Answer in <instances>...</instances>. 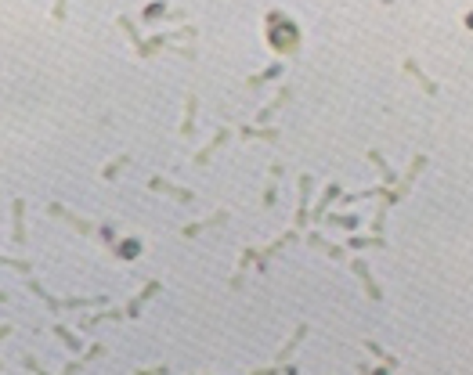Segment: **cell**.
Here are the masks:
<instances>
[{
    "instance_id": "cell-1",
    "label": "cell",
    "mask_w": 473,
    "mask_h": 375,
    "mask_svg": "<svg viewBox=\"0 0 473 375\" xmlns=\"http://www.w3.org/2000/svg\"><path fill=\"white\" fill-rule=\"evenodd\" d=\"M29 289H33V292L40 296V300H44V307H47V310H55V314H58V310H80V307H102V303H105L102 296H94V300H87V296H69V300H58V296L47 292L37 278H29Z\"/></svg>"
},
{
    "instance_id": "cell-2",
    "label": "cell",
    "mask_w": 473,
    "mask_h": 375,
    "mask_svg": "<svg viewBox=\"0 0 473 375\" xmlns=\"http://www.w3.org/2000/svg\"><path fill=\"white\" fill-rule=\"evenodd\" d=\"M195 40L199 37V29L195 26H184V29H166V33H160V37H152V40H145L137 47V58H152L155 51H160V47H166V43H173V40Z\"/></svg>"
},
{
    "instance_id": "cell-3",
    "label": "cell",
    "mask_w": 473,
    "mask_h": 375,
    "mask_svg": "<svg viewBox=\"0 0 473 375\" xmlns=\"http://www.w3.org/2000/svg\"><path fill=\"white\" fill-rule=\"evenodd\" d=\"M311 188H314V177H311V174H300V181H296L300 202H296V213H293V231H300V227L311 224Z\"/></svg>"
},
{
    "instance_id": "cell-4",
    "label": "cell",
    "mask_w": 473,
    "mask_h": 375,
    "mask_svg": "<svg viewBox=\"0 0 473 375\" xmlns=\"http://www.w3.org/2000/svg\"><path fill=\"white\" fill-rule=\"evenodd\" d=\"M296 239H300V231H282V234H278V239H275L271 245L257 249V260H253V263H257V271H260V274H267V263H271V260H275V256H278L286 245H293Z\"/></svg>"
},
{
    "instance_id": "cell-5",
    "label": "cell",
    "mask_w": 473,
    "mask_h": 375,
    "mask_svg": "<svg viewBox=\"0 0 473 375\" xmlns=\"http://www.w3.org/2000/svg\"><path fill=\"white\" fill-rule=\"evenodd\" d=\"M148 192H160V195H170V199H177L181 206H188V202H195V192H192V188L170 184L166 177H152V181H148Z\"/></svg>"
},
{
    "instance_id": "cell-6",
    "label": "cell",
    "mask_w": 473,
    "mask_h": 375,
    "mask_svg": "<svg viewBox=\"0 0 473 375\" xmlns=\"http://www.w3.org/2000/svg\"><path fill=\"white\" fill-rule=\"evenodd\" d=\"M47 213H51V216H58V221H66L73 231H80V234H87V239H90V234H98V227H94L90 221H84V216H76L73 210H66V206H58V202H51V206H47Z\"/></svg>"
},
{
    "instance_id": "cell-7",
    "label": "cell",
    "mask_w": 473,
    "mask_h": 375,
    "mask_svg": "<svg viewBox=\"0 0 473 375\" xmlns=\"http://www.w3.org/2000/svg\"><path fill=\"white\" fill-rule=\"evenodd\" d=\"M228 221H231V210H217V213L206 216V221H192V224H184L181 234H184V239H195V234L210 231V227H220V224H228Z\"/></svg>"
},
{
    "instance_id": "cell-8",
    "label": "cell",
    "mask_w": 473,
    "mask_h": 375,
    "mask_svg": "<svg viewBox=\"0 0 473 375\" xmlns=\"http://www.w3.org/2000/svg\"><path fill=\"white\" fill-rule=\"evenodd\" d=\"M351 271L358 274L361 285H365V296H369V300H372V303H380V300H383V289L376 285V278H372V271H369V263H365V260H351Z\"/></svg>"
},
{
    "instance_id": "cell-9",
    "label": "cell",
    "mask_w": 473,
    "mask_h": 375,
    "mask_svg": "<svg viewBox=\"0 0 473 375\" xmlns=\"http://www.w3.org/2000/svg\"><path fill=\"white\" fill-rule=\"evenodd\" d=\"M336 199H340V184H336V181H329V184H325V192H322V199L311 206V224H322V221H325V213H329V206H333Z\"/></svg>"
},
{
    "instance_id": "cell-10",
    "label": "cell",
    "mask_w": 473,
    "mask_h": 375,
    "mask_svg": "<svg viewBox=\"0 0 473 375\" xmlns=\"http://www.w3.org/2000/svg\"><path fill=\"white\" fill-rule=\"evenodd\" d=\"M155 292H163V281H145V289H141L134 300L127 303V310H123V318H141V310H145V303L152 300Z\"/></svg>"
},
{
    "instance_id": "cell-11",
    "label": "cell",
    "mask_w": 473,
    "mask_h": 375,
    "mask_svg": "<svg viewBox=\"0 0 473 375\" xmlns=\"http://www.w3.org/2000/svg\"><path fill=\"white\" fill-rule=\"evenodd\" d=\"M228 141H231V130H228V127H220V130L213 134L210 145L195 152V159H192V163H195V166H210V159H213V155H217L220 148H224V145H228Z\"/></svg>"
},
{
    "instance_id": "cell-12",
    "label": "cell",
    "mask_w": 473,
    "mask_h": 375,
    "mask_svg": "<svg viewBox=\"0 0 473 375\" xmlns=\"http://www.w3.org/2000/svg\"><path fill=\"white\" fill-rule=\"evenodd\" d=\"M11 242L19 249L26 245V199L11 202Z\"/></svg>"
},
{
    "instance_id": "cell-13",
    "label": "cell",
    "mask_w": 473,
    "mask_h": 375,
    "mask_svg": "<svg viewBox=\"0 0 473 375\" xmlns=\"http://www.w3.org/2000/svg\"><path fill=\"white\" fill-rule=\"evenodd\" d=\"M289 98H293V87H282V90L275 94V98H271V101H267V105L260 108V112H257V127H264V123H267V119H275V116L282 112V108H286V105H289Z\"/></svg>"
},
{
    "instance_id": "cell-14",
    "label": "cell",
    "mask_w": 473,
    "mask_h": 375,
    "mask_svg": "<svg viewBox=\"0 0 473 375\" xmlns=\"http://www.w3.org/2000/svg\"><path fill=\"white\" fill-rule=\"evenodd\" d=\"M307 336H311V325H307V321H300V325L293 328V336H289V343H286V347H282V350L275 354V361H278V365H286L289 357H293V350L300 347V343H304Z\"/></svg>"
},
{
    "instance_id": "cell-15",
    "label": "cell",
    "mask_w": 473,
    "mask_h": 375,
    "mask_svg": "<svg viewBox=\"0 0 473 375\" xmlns=\"http://www.w3.org/2000/svg\"><path fill=\"white\" fill-rule=\"evenodd\" d=\"M278 177H282V163H271V166H267V184H264V192H260V206H275Z\"/></svg>"
},
{
    "instance_id": "cell-16",
    "label": "cell",
    "mask_w": 473,
    "mask_h": 375,
    "mask_svg": "<svg viewBox=\"0 0 473 375\" xmlns=\"http://www.w3.org/2000/svg\"><path fill=\"white\" fill-rule=\"evenodd\" d=\"M98 357H105V343H94V347H90L84 357H76V361H69L66 368H61V375H80L90 361H98Z\"/></svg>"
},
{
    "instance_id": "cell-17",
    "label": "cell",
    "mask_w": 473,
    "mask_h": 375,
    "mask_svg": "<svg viewBox=\"0 0 473 375\" xmlns=\"http://www.w3.org/2000/svg\"><path fill=\"white\" fill-rule=\"evenodd\" d=\"M307 245H311V249H318V253H325L329 260H343V256H347V249H343V245H333V242H325L318 231H307Z\"/></svg>"
},
{
    "instance_id": "cell-18",
    "label": "cell",
    "mask_w": 473,
    "mask_h": 375,
    "mask_svg": "<svg viewBox=\"0 0 473 375\" xmlns=\"http://www.w3.org/2000/svg\"><path fill=\"white\" fill-rule=\"evenodd\" d=\"M401 69H405V76H412V80H416L423 90H427V94H437V83H434L430 76L419 69V61H416V58H405V65H401Z\"/></svg>"
},
{
    "instance_id": "cell-19",
    "label": "cell",
    "mask_w": 473,
    "mask_h": 375,
    "mask_svg": "<svg viewBox=\"0 0 473 375\" xmlns=\"http://www.w3.org/2000/svg\"><path fill=\"white\" fill-rule=\"evenodd\" d=\"M195 116H199V98L195 94H184V123H181V137L195 134Z\"/></svg>"
},
{
    "instance_id": "cell-20",
    "label": "cell",
    "mask_w": 473,
    "mask_h": 375,
    "mask_svg": "<svg viewBox=\"0 0 473 375\" xmlns=\"http://www.w3.org/2000/svg\"><path fill=\"white\" fill-rule=\"evenodd\" d=\"M361 347H365L372 357H376V361H380V368H387V372H398V357H394V354H387L383 347H380V343H376V339H365V343H361Z\"/></svg>"
},
{
    "instance_id": "cell-21",
    "label": "cell",
    "mask_w": 473,
    "mask_h": 375,
    "mask_svg": "<svg viewBox=\"0 0 473 375\" xmlns=\"http://www.w3.org/2000/svg\"><path fill=\"white\" fill-rule=\"evenodd\" d=\"M239 137L242 141H271V145H275V141L282 137V130L278 127H253V123H249V127H239Z\"/></svg>"
},
{
    "instance_id": "cell-22",
    "label": "cell",
    "mask_w": 473,
    "mask_h": 375,
    "mask_svg": "<svg viewBox=\"0 0 473 375\" xmlns=\"http://www.w3.org/2000/svg\"><path fill=\"white\" fill-rule=\"evenodd\" d=\"M369 163L380 170V177H383V188H394L398 184V174H394V170L387 166V159H383V152H376V148H369Z\"/></svg>"
},
{
    "instance_id": "cell-23",
    "label": "cell",
    "mask_w": 473,
    "mask_h": 375,
    "mask_svg": "<svg viewBox=\"0 0 473 375\" xmlns=\"http://www.w3.org/2000/svg\"><path fill=\"white\" fill-rule=\"evenodd\" d=\"M253 260H257V249L246 245L242 249V260H239V271H235V278H231V289H242V278H246L249 267H253Z\"/></svg>"
},
{
    "instance_id": "cell-24",
    "label": "cell",
    "mask_w": 473,
    "mask_h": 375,
    "mask_svg": "<svg viewBox=\"0 0 473 375\" xmlns=\"http://www.w3.org/2000/svg\"><path fill=\"white\" fill-rule=\"evenodd\" d=\"M427 155H412V163H408V170H405V177H398V184H405V188H412L416 184V177L423 174V170H427Z\"/></svg>"
},
{
    "instance_id": "cell-25",
    "label": "cell",
    "mask_w": 473,
    "mask_h": 375,
    "mask_svg": "<svg viewBox=\"0 0 473 375\" xmlns=\"http://www.w3.org/2000/svg\"><path fill=\"white\" fill-rule=\"evenodd\" d=\"M275 76H282V61H275V65H267L264 72H253V76L246 80V87H249V90H257V87H264L267 80H275Z\"/></svg>"
},
{
    "instance_id": "cell-26",
    "label": "cell",
    "mask_w": 473,
    "mask_h": 375,
    "mask_svg": "<svg viewBox=\"0 0 473 375\" xmlns=\"http://www.w3.org/2000/svg\"><path fill=\"white\" fill-rule=\"evenodd\" d=\"M347 245H351L354 253H358V249H387V239H383V234H380V239H376V234H369V239H365V234H354Z\"/></svg>"
},
{
    "instance_id": "cell-27",
    "label": "cell",
    "mask_w": 473,
    "mask_h": 375,
    "mask_svg": "<svg viewBox=\"0 0 473 375\" xmlns=\"http://www.w3.org/2000/svg\"><path fill=\"white\" fill-rule=\"evenodd\" d=\"M131 163H134V155H131V152H123L119 159H113V163H105V170H102V177H105V181H116V177H119V170H123V166H131Z\"/></svg>"
},
{
    "instance_id": "cell-28",
    "label": "cell",
    "mask_w": 473,
    "mask_h": 375,
    "mask_svg": "<svg viewBox=\"0 0 473 375\" xmlns=\"http://www.w3.org/2000/svg\"><path fill=\"white\" fill-rule=\"evenodd\" d=\"M322 224H329V227H347V231H354L358 227V216L354 213H325V221Z\"/></svg>"
},
{
    "instance_id": "cell-29",
    "label": "cell",
    "mask_w": 473,
    "mask_h": 375,
    "mask_svg": "<svg viewBox=\"0 0 473 375\" xmlns=\"http://www.w3.org/2000/svg\"><path fill=\"white\" fill-rule=\"evenodd\" d=\"M108 318L119 321L123 310H98V314H84V318H80V328H94V325H102V321H108Z\"/></svg>"
},
{
    "instance_id": "cell-30",
    "label": "cell",
    "mask_w": 473,
    "mask_h": 375,
    "mask_svg": "<svg viewBox=\"0 0 473 375\" xmlns=\"http://www.w3.org/2000/svg\"><path fill=\"white\" fill-rule=\"evenodd\" d=\"M51 332H55V339L61 343V347H69V350H80V339H76V336L69 332V328H66V325H55V328H51Z\"/></svg>"
},
{
    "instance_id": "cell-31",
    "label": "cell",
    "mask_w": 473,
    "mask_h": 375,
    "mask_svg": "<svg viewBox=\"0 0 473 375\" xmlns=\"http://www.w3.org/2000/svg\"><path fill=\"white\" fill-rule=\"evenodd\" d=\"M116 22H119V29H123V33L131 37V43H134V51H137V47L145 43V40H141V33H137V29H134V19H131V14H119Z\"/></svg>"
},
{
    "instance_id": "cell-32",
    "label": "cell",
    "mask_w": 473,
    "mask_h": 375,
    "mask_svg": "<svg viewBox=\"0 0 473 375\" xmlns=\"http://www.w3.org/2000/svg\"><path fill=\"white\" fill-rule=\"evenodd\" d=\"M0 267H15V271L29 274V271H33V263H29V260H15V256H0Z\"/></svg>"
},
{
    "instance_id": "cell-33",
    "label": "cell",
    "mask_w": 473,
    "mask_h": 375,
    "mask_svg": "<svg viewBox=\"0 0 473 375\" xmlns=\"http://www.w3.org/2000/svg\"><path fill=\"white\" fill-rule=\"evenodd\" d=\"M249 375H296V368L289 365H275V368H253V372H249Z\"/></svg>"
},
{
    "instance_id": "cell-34",
    "label": "cell",
    "mask_w": 473,
    "mask_h": 375,
    "mask_svg": "<svg viewBox=\"0 0 473 375\" xmlns=\"http://www.w3.org/2000/svg\"><path fill=\"white\" fill-rule=\"evenodd\" d=\"M22 368H26V372H33V375H51V372H44L40 361H37V357H29V354L22 357Z\"/></svg>"
},
{
    "instance_id": "cell-35",
    "label": "cell",
    "mask_w": 473,
    "mask_h": 375,
    "mask_svg": "<svg viewBox=\"0 0 473 375\" xmlns=\"http://www.w3.org/2000/svg\"><path fill=\"white\" fill-rule=\"evenodd\" d=\"M66 14H69V8H66V4H61V0H58V4L51 8V19H55V22H66Z\"/></svg>"
},
{
    "instance_id": "cell-36",
    "label": "cell",
    "mask_w": 473,
    "mask_h": 375,
    "mask_svg": "<svg viewBox=\"0 0 473 375\" xmlns=\"http://www.w3.org/2000/svg\"><path fill=\"white\" fill-rule=\"evenodd\" d=\"M134 375H173V372H170L166 365H160V368H137Z\"/></svg>"
},
{
    "instance_id": "cell-37",
    "label": "cell",
    "mask_w": 473,
    "mask_h": 375,
    "mask_svg": "<svg viewBox=\"0 0 473 375\" xmlns=\"http://www.w3.org/2000/svg\"><path fill=\"white\" fill-rule=\"evenodd\" d=\"M11 332H15V328H11V325H0V343H4V339H8Z\"/></svg>"
},
{
    "instance_id": "cell-38",
    "label": "cell",
    "mask_w": 473,
    "mask_h": 375,
    "mask_svg": "<svg viewBox=\"0 0 473 375\" xmlns=\"http://www.w3.org/2000/svg\"><path fill=\"white\" fill-rule=\"evenodd\" d=\"M358 375H372V368L369 365H358Z\"/></svg>"
},
{
    "instance_id": "cell-39",
    "label": "cell",
    "mask_w": 473,
    "mask_h": 375,
    "mask_svg": "<svg viewBox=\"0 0 473 375\" xmlns=\"http://www.w3.org/2000/svg\"><path fill=\"white\" fill-rule=\"evenodd\" d=\"M0 303H8V292L4 289H0Z\"/></svg>"
},
{
    "instance_id": "cell-40",
    "label": "cell",
    "mask_w": 473,
    "mask_h": 375,
    "mask_svg": "<svg viewBox=\"0 0 473 375\" xmlns=\"http://www.w3.org/2000/svg\"><path fill=\"white\" fill-rule=\"evenodd\" d=\"M0 368H4V365H0Z\"/></svg>"
}]
</instances>
